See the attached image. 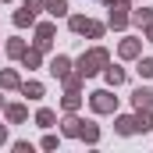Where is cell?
I'll use <instances>...</instances> for the list:
<instances>
[{"label":"cell","mask_w":153,"mask_h":153,"mask_svg":"<svg viewBox=\"0 0 153 153\" xmlns=\"http://www.w3.org/2000/svg\"><path fill=\"white\" fill-rule=\"evenodd\" d=\"M135 107H139V111H143V107H153V93L150 89H139V93H135Z\"/></svg>","instance_id":"277c9868"},{"label":"cell","mask_w":153,"mask_h":153,"mask_svg":"<svg viewBox=\"0 0 153 153\" xmlns=\"http://www.w3.org/2000/svg\"><path fill=\"white\" fill-rule=\"evenodd\" d=\"M103 61H107V53H103V50H93L89 57H82V68H78V71H82V75H93V71H100L96 64H103Z\"/></svg>","instance_id":"7a4b0ae2"},{"label":"cell","mask_w":153,"mask_h":153,"mask_svg":"<svg viewBox=\"0 0 153 153\" xmlns=\"http://www.w3.org/2000/svg\"><path fill=\"white\" fill-rule=\"evenodd\" d=\"M107 78H111V82H114V85H117V82L125 78V71H121V68H111V71H107Z\"/></svg>","instance_id":"5b68a950"},{"label":"cell","mask_w":153,"mask_h":153,"mask_svg":"<svg viewBox=\"0 0 153 153\" xmlns=\"http://www.w3.org/2000/svg\"><path fill=\"white\" fill-rule=\"evenodd\" d=\"M153 125V117H121V125H117V132H125V135H132V132H146Z\"/></svg>","instance_id":"6da1fadb"},{"label":"cell","mask_w":153,"mask_h":153,"mask_svg":"<svg viewBox=\"0 0 153 153\" xmlns=\"http://www.w3.org/2000/svg\"><path fill=\"white\" fill-rule=\"evenodd\" d=\"M53 4V14H64V0H50Z\"/></svg>","instance_id":"52a82bcc"},{"label":"cell","mask_w":153,"mask_h":153,"mask_svg":"<svg viewBox=\"0 0 153 153\" xmlns=\"http://www.w3.org/2000/svg\"><path fill=\"white\" fill-rule=\"evenodd\" d=\"M139 71H143V75H153V61H143V64H139Z\"/></svg>","instance_id":"8992f818"},{"label":"cell","mask_w":153,"mask_h":153,"mask_svg":"<svg viewBox=\"0 0 153 153\" xmlns=\"http://www.w3.org/2000/svg\"><path fill=\"white\" fill-rule=\"evenodd\" d=\"M93 107H96V111H111V107H114L111 93H93Z\"/></svg>","instance_id":"3957f363"}]
</instances>
